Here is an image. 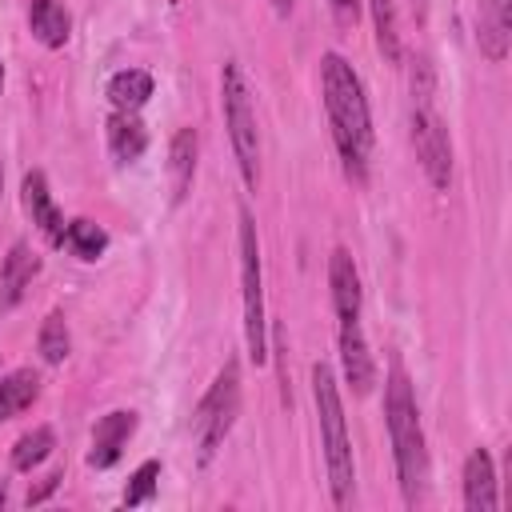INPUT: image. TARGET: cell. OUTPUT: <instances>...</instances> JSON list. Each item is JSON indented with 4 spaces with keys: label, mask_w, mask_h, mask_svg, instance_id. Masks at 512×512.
<instances>
[{
    "label": "cell",
    "mask_w": 512,
    "mask_h": 512,
    "mask_svg": "<svg viewBox=\"0 0 512 512\" xmlns=\"http://www.w3.org/2000/svg\"><path fill=\"white\" fill-rule=\"evenodd\" d=\"M320 92H324V108H328V124H332V140L344 160V172L348 180L364 184V168L372 152V112H368V96L356 68L340 52L320 56Z\"/></svg>",
    "instance_id": "cell-1"
},
{
    "label": "cell",
    "mask_w": 512,
    "mask_h": 512,
    "mask_svg": "<svg viewBox=\"0 0 512 512\" xmlns=\"http://www.w3.org/2000/svg\"><path fill=\"white\" fill-rule=\"evenodd\" d=\"M384 420H388V440H392V460H396L404 504H420L424 480H428V448H424V428H420L412 384L400 368H392L388 388H384Z\"/></svg>",
    "instance_id": "cell-2"
},
{
    "label": "cell",
    "mask_w": 512,
    "mask_h": 512,
    "mask_svg": "<svg viewBox=\"0 0 512 512\" xmlns=\"http://www.w3.org/2000/svg\"><path fill=\"white\" fill-rule=\"evenodd\" d=\"M312 400H316V420H320V444H324L332 504L344 508L352 500L356 468H352V440H348V424H344L340 388H336V376H332V368L324 360L312 364Z\"/></svg>",
    "instance_id": "cell-3"
},
{
    "label": "cell",
    "mask_w": 512,
    "mask_h": 512,
    "mask_svg": "<svg viewBox=\"0 0 512 512\" xmlns=\"http://www.w3.org/2000/svg\"><path fill=\"white\" fill-rule=\"evenodd\" d=\"M220 108H224V128H228L240 176L248 188H256L260 184V136H256V112H252L248 80H244L236 60H228L220 68Z\"/></svg>",
    "instance_id": "cell-4"
},
{
    "label": "cell",
    "mask_w": 512,
    "mask_h": 512,
    "mask_svg": "<svg viewBox=\"0 0 512 512\" xmlns=\"http://www.w3.org/2000/svg\"><path fill=\"white\" fill-rule=\"evenodd\" d=\"M236 412H240V364L224 360V368L216 372V380L208 384V392L200 396V404L192 412V436H196V448H200L204 464L216 456V448L232 432Z\"/></svg>",
    "instance_id": "cell-5"
},
{
    "label": "cell",
    "mask_w": 512,
    "mask_h": 512,
    "mask_svg": "<svg viewBox=\"0 0 512 512\" xmlns=\"http://www.w3.org/2000/svg\"><path fill=\"white\" fill-rule=\"evenodd\" d=\"M240 284H244V340L248 356L256 364L268 360V336H264V272H260V240L252 212L240 208Z\"/></svg>",
    "instance_id": "cell-6"
},
{
    "label": "cell",
    "mask_w": 512,
    "mask_h": 512,
    "mask_svg": "<svg viewBox=\"0 0 512 512\" xmlns=\"http://www.w3.org/2000/svg\"><path fill=\"white\" fill-rule=\"evenodd\" d=\"M412 148H416V160H420L424 176L432 180V188H448L452 184V140H448V128L436 116L432 100L412 104Z\"/></svg>",
    "instance_id": "cell-7"
},
{
    "label": "cell",
    "mask_w": 512,
    "mask_h": 512,
    "mask_svg": "<svg viewBox=\"0 0 512 512\" xmlns=\"http://www.w3.org/2000/svg\"><path fill=\"white\" fill-rule=\"evenodd\" d=\"M132 432H136V412H132V408H116V412L100 416L96 428H92L88 464H92V468H112V464L120 460L124 444L132 440Z\"/></svg>",
    "instance_id": "cell-8"
},
{
    "label": "cell",
    "mask_w": 512,
    "mask_h": 512,
    "mask_svg": "<svg viewBox=\"0 0 512 512\" xmlns=\"http://www.w3.org/2000/svg\"><path fill=\"white\" fill-rule=\"evenodd\" d=\"M20 200H24V212L32 216V224L40 228V236H44L48 244H64V228H68V224H64V216H60L52 192H48L44 172H28V176H24Z\"/></svg>",
    "instance_id": "cell-9"
},
{
    "label": "cell",
    "mask_w": 512,
    "mask_h": 512,
    "mask_svg": "<svg viewBox=\"0 0 512 512\" xmlns=\"http://www.w3.org/2000/svg\"><path fill=\"white\" fill-rule=\"evenodd\" d=\"M328 284H332V304H336V316L340 324H352L360 320V272H356V260L348 256V248H332L328 256Z\"/></svg>",
    "instance_id": "cell-10"
},
{
    "label": "cell",
    "mask_w": 512,
    "mask_h": 512,
    "mask_svg": "<svg viewBox=\"0 0 512 512\" xmlns=\"http://www.w3.org/2000/svg\"><path fill=\"white\" fill-rule=\"evenodd\" d=\"M340 364H344V380L356 396H368L372 384H376V364L368 356V344H364V332L360 324H340Z\"/></svg>",
    "instance_id": "cell-11"
},
{
    "label": "cell",
    "mask_w": 512,
    "mask_h": 512,
    "mask_svg": "<svg viewBox=\"0 0 512 512\" xmlns=\"http://www.w3.org/2000/svg\"><path fill=\"white\" fill-rule=\"evenodd\" d=\"M496 464L488 448H472L464 460V508L468 512H496Z\"/></svg>",
    "instance_id": "cell-12"
},
{
    "label": "cell",
    "mask_w": 512,
    "mask_h": 512,
    "mask_svg": "<svg viewBox=\"0 0 512 512\" xmlns=\"http://www.w3.org/2000/svg\"><path fill=\"white\" fill-rule=\"evenodd\" d=\"M512 0H480V20H476V44L480 56L500 64L508 56V32H512Z\"/></svg>",
    "instance_id": "cell-13"
},
{
    "label": "cell",
    "mask_w": 512,
    "mask_h": 512,
    "mask_svg": "<svg viewBox=\"0 0 512 512\" xmlns=\"http://www.w3.org/2000/svg\"><path fill=\"white\" fill-rule=\"evenodd\" d=\"M36 272H40V256L24 240H16L8 248V256H4V268H0V308L16 304L24 296V288L32 284Z\"/></svg>",
    "instance_id": "cell-14"
},
{
    "label": "cell",
    "mask_w": 512,
    "mask_h": 512,
    "mask_svg": "<svg viewBox=\"0 0 512 512\" xmlns=\"http://www.w3.org/2000/svg\"><path fill=\"white\" fill-rule=\"evenodd\" d=\"M108 148H112V156L120 160V164H132V160H140V152L148 148V128L140 124V116L136 112H112L108 116Z\"/></svg>",
    "instance_id": "cell-15"
},
{
    "label": "cell",
    "mask_w": 512,
    "mask_h": 512,
    "mask_svg": "<svg viewBox=\"0 0 512 512\" xmlns=\"http://www.w3.org/2000/svg\"><path fill=\"white\" fill-rule=\"evenodd\" d=\"M28 28L44 48H64L68 32H72V16L60 0H32L28 8Z\"/></svg>",
    "instance_id": "cell-16"
},
{
    "label": "cell",
    "mask_w": 512,
    "mask_h": 512,
    "mask_svg": "<svg viewBox=\"0 0 512 512\" xmlns=\"http://www.w3.org/2000/svg\"><path fill=\"white\" fill-rule=\"evenodd\" d=\"M192 176H196V132L192 128H180L168 144V184H172V200L180 204L192 188Z\"/></svg>",
    "instance_id": "cell-17"
},
{
    "label": "cell",
    "mask_w": 512,
    "mask_h": 512,
    "mask_svg": "<svg viewBox=\"0 0 512 512\" xmlns=\"http://www.w3.org/2000/svg\"><path fill=\"white\" fill-rule=\"evenodd\" d=\"M40 396V376L32 368H16L0 380V424L20 416L24 408H32V400Z\"/></svg>",
    "instance_id": "cell-18"
},
{
    "label": "cell",
    "mask_w": 512,
    "mask_h": 512,
    "mask_svg": "<svg viewBox=\"0 0 512 512\" xmlns=\"http://www.w3.org/2000/svg\"><path fill=\"white\" fill-rule=\"evenodd\" d=\"M148 96H152V76H148L144 68H120V72L108 80V100H112V108H120V112L144 108Z\"/></svg>",
    "instance_id": "cell-19"
},
{
    "label": "cell",
    "mask_w": 512,
    "mask_h": 512,
    "mask_svg": "<svg viewBox=\"0 0 512 512\" xmlns=\"http://www.w3.org/2000/svg\"><path fill=\"white\" fill-rule=\"evenodd\" d=\"M36 348L44 356V364H64L68 352H72V336H68V320L64 312H48L44 324H40V336H36Z\"/></svg>",
    "instance_id": "cell-20"
},
{
    "label": "cell",
    "mask_w": 512,
    "mask_h": 512,
    "mask_svg": "<svg viewBox=\"0 0 512 512\" xmlns=\"http://www.w3.org/2000/svg\"><path fill=\"white\" fill-rule=\"evenodd\" d=\"M372 24H376V48L384 52L388 64L400 60V28H396V0H368Z\"/></svg>",
    "instance_id": "cell-21"
},
{
    "label": "cell",
    "mask_w": 512,
    "mask_h": 512,
    "mask_svg": "<svg viewBox=\"0 0 512 512\" xmlns=\"http://www.w3.org/2000/svg\"><path fill=\"white\" fill-rule=\"evenodd\" d=\"M64 244H68L72 256H80V260H100L104 248H108V232H104L100 224H92V220H72V224L64 228Z\"/></svg>",
    "instance_id": "cell-22"
},
{
    "label": "cell",
    "mask_w": 512,
    "mask_h": 512,
    "mask_svg": "<svg viewBox=\"0 0 512 512\" xmlns=\"http://www.w3.org/2000/svg\"><path fill=\"white\" fill-rule=\"evenodd\" d=\"M52 444H56V436H52V428H48V424H40V428L24 432V436L12 444V468H20V472H32L40 460H48Z\"/></svg>",
    "instance_id": "cell-23"
},
{
    "label": "cell",
    "mask_w": 512,
    "mask_h": 512,
    "mask_svg": "<svg viewBox=\"0 0 512 512\" xmlns=\"http://www.w3.org/2000/svg\"><path fill=\"white\" fill-rule=\"evenodd\" d=\"M156 480H160V464H156V460H144V464L132 472L128 488H124V504H128V508L148 504V500L156 496Z\"/></svg>",
    "instance_id": "cell-24"
},
{
    "label": "cell",
    "mask_w": 512,
    "mask_h": 512,
    "mask_svg": "<svg viewBox=\"0 0 512 512\" xmlns=\"http://www.w3.org/2000/svg\"><path fill=\"white\" fill-rule=\"evenodd\" d=\"M332 4V20L340 24V28H356V20H360V0H328Z\"/></svg>",
    "instance_id": "cell-25"
},
{
    "label": "cell",
    "mask_w": 512,
    "mask_h": 512,
    "mask_svg": "<svg viewBox=\"0 0 512 512\" xmlns=\"http://www.w3.org/2000/svg\"><path fill=\"white\" fill-rule=\"evenodd\" d=\"M60 480H64V468H52V472L40 480V488H32V492H28V508H32V504H44V500L60 488Z\"/></svg>",
    "instance_id": "cell-26"
},
{
    "label": "cell",
    "mask_w": 512,
    "mask_h": 512,
    "mask_svg": "<svg viewBox=\"0 0 512 512\" xmlns=\"http://www.w3.org/2000/svg\"><path fill=\"white\" fill-rule=\"evenodd\" d=\"M272 8H276V16H288L292 12V0H272Z\"/></svg>",
    "instance_id": "cell-27"
},
{
    "label": "cell",
    "mask_w": 512,
    "mask_h": 512,
    "mask_svg": "<svg viewBox=\"0 0 512 512\" xmlns=\"http://www.w3.org/2000/svg\"><path fill=\"white\" fill-rule=\"evenodd\" d=\"M4 500H8V484L0 480V508H4Z\"/></svg>",
    "instance_id": "cell-28"
},
{
    "label": "cell",
    "mask_w": 512,
    "mask_h": 512,
    "mask_svg": "<svg viewBox=\"0 0 512 512\" xmlns=\"http://www.w3.org/2000/svg\"><path fill=\"white\" fill-rule=\"evenodd\" d=\"M412 8H416V12H424V0H412Z\"/></svg>",
    "instance_id": "cell-29"
},
{
    "label": "cell",
    "mask_w": 512,
    "mask_h": 512,
    "mask_svg": "<svg viewBox=\"0 0 512 512\" xmlns=\"http://www.w3.org/2000/svg\"><path fill=\"white\" fill-rule=\"evenodd\" d=\"M0 88H4V64H0Z\"/></svg>",
    "instance_id": "cell-30"
},
{
    "label": "cell",
    "mask_w": 512,
    "mask_h": 512,
    "mask_svg": "<svg viewBox=\"0 0 512 512\" xmlns=\"http://www.w3.org/2000/svg\"><path fill=\"white\" fill-rule=\"evenodd\" d=\"M0 184H4V180H0Z\"/></svg>",
    "instance_id": "cell-31"
}]
</instances>
